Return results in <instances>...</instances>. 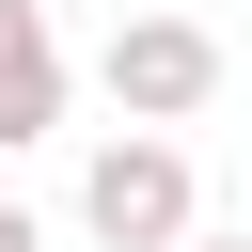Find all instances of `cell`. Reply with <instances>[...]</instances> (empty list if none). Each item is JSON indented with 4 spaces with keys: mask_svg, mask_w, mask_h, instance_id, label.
<instances>
[{
    "mask_svg": "<svg viewBox=\"0 0 252 252\" xmlns=\"http://www.w3.org/2000/svg\"><path fill=\"white\" fill-rule=\"evenodd\" d=\"M47 126H63V32H47V0H0V158Z\"/></svg>",
    "mask_w": 252,
    "mask_h": 252,
    "instance_id": "3",
    "label": "cell"
},
{
    "mask_svg": "<svg viewBox=\"0 0 252 252\" xmlns=\"http://www.w3.org/2000/svg\"><path fill=\"white\" fill-rule=\"evenodd\" d=\"M0 252H47V220H32V205H16V189H0Z\"/></svg>",
    "mask_w": 252,
    "mask_h": 252,
    "instance_id": "4",
    "label": "cell"
},
{
    "mask_svg": "<svg viewBox=\"0 0 252 252\" xmlns=\"http://www.w3.org/2000/svg\"><path fill=\"white\" fill-rule=\"evenodd\" d=\"M94 79H110V110H126V126H205L236 63H220V32H205V16H126V32L94 47Z\"/></svg>",
    "mask_w": 252,
    "mask_h": 252,
    "instance_id": "2",
    "label": "cell"
},
{
    "mask_svg": "<svg viewBox=\"0 0 252 252\" xmlns=\"http://www.w3.org/2000/svg\"><path fill=\"white\" fill-rule=\"evenodd\" d=\"M189 220H205L189 142H173V126H110V142H94V173H79V236H110V252H173Z\"/></svg>",
    "mask_w": 252,
    "mask_h": 252,
    "instance_id": "1",
    "label": "cell"
},
{
    "mask_svg": "<svg viewBox=\"0 0 252 252\" xmlns=\"http://www.w3.org/2000/svg\"><path fill=\"white\" fill-rule=\"evenodd\" d=\"M173 252H236V236H205V220H189V236H173Z\"/></svg>",
    "mask_w": 252,
    "mask_h": 252,
    "instance_id": "5",
    "label": "cell"
}]
</instances>
